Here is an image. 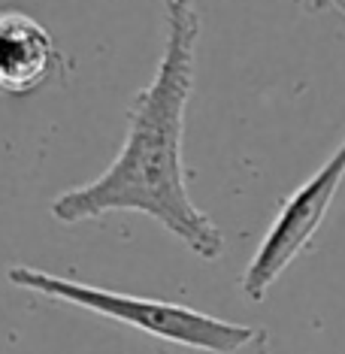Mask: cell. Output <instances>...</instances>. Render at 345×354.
<instances>
[{
  "mask_svg": "<svg viewBox=\"0 0 345 354\" xmlns=\"http://www.w3.org/2000/svg\"><path fill=\"white\" fill-rule=\"evenodd\" d=\"M254 354H272L267 330H258V339H254Z\"/></svg>",
  "mask_w": 345,
  "mask_h": 354,
  "instance_id": "cell-5",
  "label": "cell"
},
{
  "mask_svg": "<svg viewBox=\"0 0 345 354\" xmlns=\"http://www.w3.org/2000/svg\"><path fill=\"white\" fill-rule=\"evenodd\" d=\"M6 279L21 291L76 306V309H85L91 315L109 318L115 324L140 330V333L155 336V339L182 345V348H194L206 354H236L239 348L254 345V339H258V330L248 324H236V321L209 315V312L191 309V306L182 303H164L136 294L109 291V288L64 279L37 267H10Z\"/></svg>",
  "mask_w": 345,
  "mask_h": 354,
  "instance_id": "cell-2",
  "label": "cell"
},
{
  "mask_svg": "<svg viewBox=\"0 0 345 354\" xmlns=\"http://www.w3.org/2000/svg\"><path fill=\"white\" fill-rule=\"evenodd\" d=\"M345 182V136L333 149V155L309 176L291 197L279 206L270 230L263 233L261 245L254 248L252 261L243 272V294L252 303H263L279 276L291 267L321 230L330 212L339 185Z\"/></svg>",
  "mask_w": 345,
  "mask_h": 354,
  "instance_id": "cell-3",
  "label": "cell"
},
{
  "mask_svg": "<svg viewBox=\"0 0 345 354\" xmlns=\"http://www.w3.org/2000/svg\"><path fill=\"white\" fill-rule=\"evenodd\" d=\"M330 3H333L336 10H339V12H345V0H330Z\"/></svg>",
  "mask_w": 345,
  "mask_h": 354,
  "instance_id": "cell-6",
  "label": "cell"
},
{
  "mask_svg": "<svg viewBox=\"0 0 345 354\" xmlns=\"http://www.w3.org/2000/svg\"><path fill=\"white\" fill-rule=\"evenodd\" d=\"M58 67L55 39L34 15L19 10L0 12V94L37 91Z\"/></svg>",
  "mask_w": 345,
  "mask_h": 354,
  "instance_id": "cell-4",
  "label": "cell"
},
{
  "mask_svg": "<svg viewBox=\"0 0 345 354\" xmlns=\"http://www.w3.org/2000/svg\"><path fill=\"white\" fill-rule=\"evenodd\" d=\"M167 39L151 82L136 94L127 133L97 179L61 191L52 215L61 224L94 221L112 212H140L173 233L200 261H218L224 233L188 194L185 115L194 91L200 15L194 0H164Z\"/></svg>",
  "mask_w": 345,
  "mask_h": 354,
  "instance_id": "cell-1",
  "label": "cell"
}]
</instances>
